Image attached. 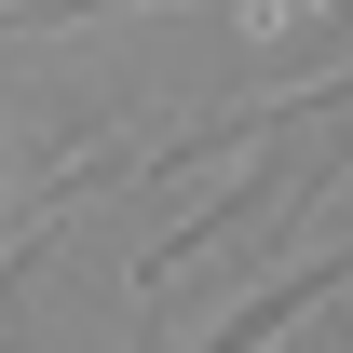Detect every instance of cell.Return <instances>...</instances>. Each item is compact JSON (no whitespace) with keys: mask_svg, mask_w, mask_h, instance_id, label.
Wrapping results in <instances>:
<instances>
[{"mask_svg":"<svg viewBox=\"0 0 353 353\" xmlns=\"http://www.w3.org/2000/svg\"><path fill=\"white\" fill-rule=\"evenodd\" d=\"M326 285H353V259H312V272H285V285H259V299L231 312V326H218L204 353H272V340H285V326H299L312 299H326Z\"/></svg>","mask_w":353,"mask_h":353,"instance_id":"1","label":"cell"},{"mask_svg":"<svg viewBox=\"0 0 353 353\" xmlns=\"http://www.w3.org/2000/svg\"><path fill=\"white\" fill-rule=\"evenodd\" d=\"M95 14H123V0H0V28H95ZM326 14H353V0H326Z\"/></svg>","mask_w":353,"mask_h":353,"instance_id":"2","label":"cell"}]
</instances>
